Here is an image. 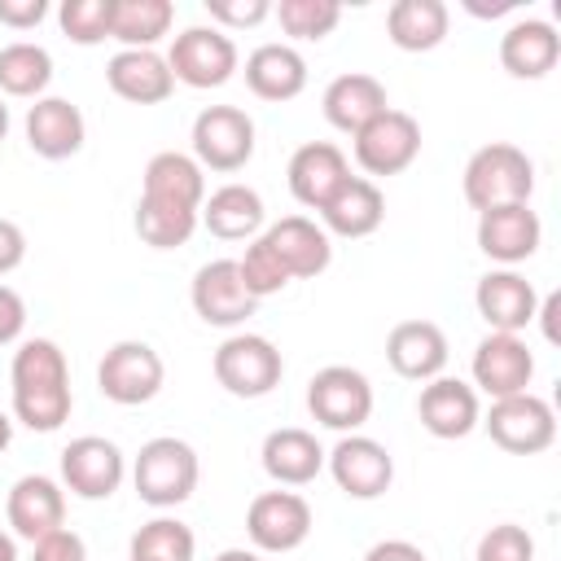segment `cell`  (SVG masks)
<instances>
[{"label": "cell", "instance_id": "7402d4cb", "mask_svg": "<svg viewBox=\"0 0 561 561\" xmlns=\"http://www.w3.org/2000/svg\"><path fill=\"white\" fill-rule=\"evenodd\" d=\"M105 83L131 105H162L175 92V75L158 48H118L105 61Z\"/></svg>", "mask_w": 561, "mask_h": 561}, {"label": "cell", "instance_id": "9a60e30c", "mask_svg": "<svg viewBox=\"0 0 561 561\" xmlns=\"http://www.w3.org/2000/svg\"><path fill=\"white\" fill-rule=\"evenodd\" d=\"M535 377V351L522 333H486L473 351V390L491 399L526 394Z\"/></svg>", "mask_w": 561, "mask_h": 561}, {"label": "cell", "instance_id": "74e56055", "mask_svg": "<svg viewBox=\"0 0 561 561\" xmlns=\"http://www.w3.org/2000/svg\"><path fill=\"white\" fill-rule=\"evenodd\" d=\"M57 22H61V35L83 48L105 44L114 31V0H61Z\"/></svg>", "mask_w": 561, "mask_h": 561}, {"label": "cell", "instance_id": "4dcf8cb0", "mask_svg": "<svg viewBox=\"0 0 561 561\" xmlns=\"http://www.w3.org/2000/svg\"><path fill=\"white\" fill-rule=\"evenodd\" d=\"M245 88L259 101H294L307 88V61L294 44H259L245 57Z\"/></svg>", "mask_w": 561, "mask_h": 561}, {"label": "cell", "instance_id": "f35d334b", "mask_svg": "<svg viewBox=\"0 0 561 561\" xmlns=\"http://www.w3.org/2000/svg\"><path fill=\"white\" fill-rule=\"evenodd\" d=\"M237 272H241V280H245V289L263 302V298H272V294H280L285 285H289V272L280 267V259L272 254V245L263 241V232L245 245V254L237 259Z\"/></svg>", "mask_w": 561, "mask_h": 561}, {"label": "cell", "instance_id": "ffe728a7", "mask_svg": "<svg viewBox=\"0 0 561 561\" xmlns=\"http://www.w3.org/2000/svg\"><path fill=\"white\" fill-rule=\"evenodd\" d=\"M263 241L272 245V254L280 259V267L289 272V280H311L333 263V241L329 232L307 219V215H285L276 224L263 228Z\"/></svg>", "mask_w": 561, "mask_h": 561}, {"label": "cell", "instance_id": "52a82bcc", "mask_svg": "<svg viewBox=\"0 0 561 561\" xmlns=\"http://www.w3.org/2000/svg\"><path fill=\"white\" fill-rule=\"evenodd\" d=\"M307 412L337 434H355L373 416V381L351 364H329L307 381Z\"/></svg>", "mask_w": 561, "mask_h": 561}, {"label": "cell", "instance_id": "277c9868", "mask_svg": "<svg viewBox=\"0 0 561 561\" xmlns=\"http://www.w3.org/2000/svg\"><path fill=\"white\" fill-rule=\"evenodd\" d=\"M210 368H215V381L228 394H237V399H263L285 377V359H280L276 342L263 337V333H232V337H224L215 359H210Z\"/></svg>", "mask_w": 561, "mask_h": 561}, {"label": "cell", "instance_id": "6da1fadb", "mask_svg": "<svg viewBox=\"0 0 561 561\" xmlns=\"http://www.w3.org/2000/svg\"><path fill=\"white\" fill-rule=\"evenodd\" d=\"M9 381H13V416L26 430L53 434L70 421V408H75L70 364H66V351L53 337H26L13 351Z\"/></svg>", "mask_w": 561, "mask_h": 561}, {"label": "cell", "instance_id": "d4e9b609", "mask_svg": "<svg viewBox=\"0 0 561 561\" xmlns=\"http://www.w3.org/2000/svg\"><path fill=\"white\" fill-rule=\"evenodd\" d=\"M26 145L31 153L48 158V162H61V158H75L83 149V136H88V123L79 114L75 101L66 96H39L31 110H26Z\"/></svg>", "mask_w": 561, "mask_h": 561}, {"label": "cell", "instance_id": "8fae6325", "mask_svg": "<svg viewBox=\"0 0 561 561\" xmlns=\"http://www.w3.org/2000/svg\"><path fill=\"white\" fill-rule=\"evenodd\" d=\"M127 478V456L101 434H79L61 447V486L79 500H110Z\"/></svg>", "mask_w": 561, "mask_h": 561}, {"label": "cell", "instance_id": "484cf974", "mask_svg": "<svg viewBox=\"0 0 561 561\" xmlns=\"http://www.w3.org/2000/svg\"><path fill=\"white\" fill-rule=\"evenodd\" d=\"M263 473L276 482V486H307L320 478L324 469V447L311 430L302 425H280L263 438Z\"/></svg>", "mask_w": 561, "mask_h": 561}, {"label": "cell", "instance_id": "30bf717a", "mask_svg": "<svg viewBox=\"0 0 561 561\" xmlns=\"http://www.w3.org/2000/svg\"><path fill=\"white\" fill-rule=\"evenodd\" d=\"M351 140H355V162H359V171L368 180L373 175H399L421 153V123L408 110H394L390 105L368 127H359Z\"/></svg>", "mask_w": 561, "mask_h": 561}, {"label": "cell", "instance_id": "60d3db41", "mask_svg": "<svg viewBox=\"0 0 561 561\" xmlns=\"http://www.w3.org/2000/svg\"><path fill=\"white\" fill-rule=\"evenodd\" d=\"M210 26L219 31H241V26H259L263 18H272V0H206Z\"/></svg>", "mask_w": 561, "mask_h": 561}, {"label": "cell", "instance_id": "4316f807", "mask_svg": "<svg viewBox=\"0 0 561 561\" xmlns=\"http://www.w3.org/2000/svg\"><path fill=\"white\" fill-rule=\"evenodd\" d=\"M320 110L329 118V127L355 136L359 127H368L381 110H390V96H386V83L377 75H364V70H351V75H337L324 96H320Z\"/></svg>", "mask_w": 561, "mask_h": 561}, {"label": "cell", "instance_id": "b9f144b4", "mask_svg": "<svg viewBox=\"0 0 561 561\" xmlns=\"http://www.w3.org/2000/svg\"><path fill=\"white\" fill-rule=\"evenodd\" d=\"M31 561H88V543L70 526H57L31 543Z\"/></svg>", "mask_w": 561, "mask_h": 561}, {"label": "cell", "instance_id": "f546056e", "mask_svg": "<svg viewBox=\"0 0 561 561\" xmlns=\"http://www.w3.org/2000/svg\"><path fill=\"white\" fill-rule=\"evenodd\" d=\"M267 206L259 197V188L250 184H219L206 202H202V228L219 241H254L263 232Z\"/></svg>", "mask_w": 561, "mask_h": 561}, {"label": "cell", "instance_id": "83f0119b", "mask_svg": "<svg viewBox=\"0 0 561 561\" xmlns=\"http://www.w3.org/2000/svg\"><path fill=\"white\" fill-rule=\"evenodd\" d=\"M561 61V35L543 18H517L500 35V66L513 79H543Z\"/></svg>", "mask_w": 561, "mask_h": 561}, {"label": "cell", "instance_id": "2e32d148", "mask_svg": "<svg viewBox=\"0 0 561 561\" xmlns=\"http://www.w3.org/2000/svg\"><path fill=\"white\" fill-rule=\"evenodd\" d=\"M543 241V224L530 210V202H513V206H491L478 215V250L500 263V267H517L526 263Z\"/></svg>", "mask_w": 561, "mask_h": 561}, {"label": "cell", "instance_id": "d590c367", "mask_svg": "<svg viewBox=\"0 0 561 561\" xmlns=\"http://www.w3.org/2000/svg\"><path fill=\"white\" fill-rule=\"evenodd\" d=\"M197 535L180 517H153L131 535V561H193Z\"/></svg>", "mask_w": 561, "mask_h": 561}, {"label": "cell", "instance_id": "603a6c76", "mask_svg": "<svg viewBox=\"0 0 561 561\" xmlns=\"http://www.w3.org/2000/svg\"><path fill=\"white\" fill-rule=\"evenodd\" d=\"M447 333L434 324V320H399L390 333H386V359L399 377L408 381H434L443 377L447 368Z\"/></svg>", "mask_w": 561, "mask_h": 561}, {"label": "cell", "instance_id": "836d02e7", "mask_svg": "<svg viewBox=\"0 0 561 561\" xmlns=\"http://www.w3.org/2000/svg\"><path fill=\"white\" fill-rule=\"evenodd\" d=\"M175 4L171 0H114V31L123 48H153L162 35H171Z\"/></svg>", "mask_w": 561, "mask_h": 561}, {"label": "cell", "instance_id": "d6a6232c", "mask_svg": "<svg viewBox=\"0 0 561 561\" xmlns=\"http://www.w3.org/2000/svg\"><path fill=\"white\" fill-rule=\"evenodd\" d=\"M48 83H53V57L44 44L13 39L0 48V96L39 101Z\"/></svg>", "mask_w": 561, "mask_h": 561}, {"label": "cell", "instance_id": "44dd1931", "mask_svg": "<svg viewBox=\"0 0 561 561\" xmlns=\"http://www.w3.org/2000/svg\"><path fill=\"white\" fill-rule=\"evenodd\" d=\"M416 416L434 438H465L478 430L482 421V399L469 381L460 377H434L421 386L416 399Z\"/></svg>", "mask_w": 561, "mask_h": 561}, {"label": "cell", "instance_id": "f5cc1de1", "mask_svg": "<svg viewBox=\"0 0 561 561\" xmlns=\"http://www.w3.org/2000/svg\"><path fill=\"white\" fill-rule=\"evenodd\" d=\"M4 136H9V105H4V96H0V145H4Z\"/></svg>", "mask_w": 561, "mask_h": 561}, {"label": "cell", "instance_id": "e0dca14e", "mask_svg": "<svg viewBox=\"0 0 561 561\" xmlns=\"http://www.w3.org/2000/svg\"><path fill=\"white\" fill-rule=\"evenodd\" d=\"M4 517H9V530L26 543L44 539L48 530L66 526V486L48 473H22L13 486H9V500H4Z\"/></svg>", "mask_w": 561, "mask_h": 561}, {"label": "cell", "instance_id": "ac0fdd59", "mask_svg": "<svg viewBox=\"0 0 561 561\" xmlns=\"http://www.w3.org/2000/svg\"><path fill=\"white\" fill-rule=\"evenodd\" d=\"M473 307L478 316L486 320L491 333H522L526 324H535V307H539V294L535 285L513 272V267H495L478 280L473 289Z\"/></svg>", "mask_w": 561, "mask_h": 561}, {"label": "cell", "instance_id": "f6af8a7d", "mask_svg": "<svg viewBox=\"0 0 561 561\" xmlns=\"http://www.w3.org/2000/svg\"><path fill=\"white\" fill-rule=\"evenodd\" d=\"M26 259V232L13 219H0V276L18 272Z\"/></svg>", "mask_w": 561, "mask_h": 561}, {"label": "cell", "instance_id": "bcb514c9", "mask_svg": "<svg viewBox=\"0 0 561 561\" xmlns=\"http://www.w3.org/2000/svg\"><path fill=\"white\" fill-rule=\"evenodd\" d=\"M364 561H430V557L408 539H381V543H373L364 552Z\"/></svg>", "mask_w": 561, "mask_h": 561}, {"label": "cell", "instance_id": "d6986e66", "mask_svg": "<svg viewBox=\"0 0 561 561\" xmlns=\"http://www.w3.org/2000/svg\"><path fill=\"white\" fill-rule=\"evenodd\" d=\"M346 175H351V162H346V153L333 140H307V145H298L289 153V167H285L289 193L307 210H320L337 193V184Z\"/></svg>", "mask_w": 561, "mask_h": 561}, {"label": "cell", "instance_id": "1f68e13d", "mask_svg": "<svg viewBox=\"0 0 561 561\" xmlns=\"http://www.w3.org/2000/svg\"><path fill=\"white\" fill-rule=\"evenodd\" d=\"M451 9L443 0H394L386 9V35L403 53H430L447 39Z\"/></svg>", "mask_w": 561, "mask_h": 561}, {"label": "cell", "instance_id": "f907efd6", "mask_svg": "<svg viewBox=\"0 0 561 561\" xmlns=\"http://www.w3.org/2000/svg\"><path fill=\"white\" fill-rule=\"evenodd\" d=\"M0 561H18V543L9 530H0Z\"/></svg>", "mask_w": 561, "mask_h": 561}, {"label": "cell", "instance_id": "ab89813d", "mask_svg": "<svg viewBox=\"0 0 561 561\" xmlns=\"http://www.w3.org/2000/svg\"><path fill=\"white\" fill-rule=\"evenodd\" d=\"M473 561H535V539L517 522H500L478 539Z\"/></svg>", "mask_w": 561, "mask_h": 561}, {"label": "cell", "instance_id": "7a4b0ae2", "mask_svg": "<svg viewBox=\"0 0 561 561\" xmlns=\"http://www.w3.org/2000/svg\"><path fill=\"white\" fill-rule=\"evenodd\" d=\"M465 202L482 215L491 206H513V202H530L535 193V162L526 158V149L508 145V140H491L482 145L469 162H465Z\"/></svg>", "mask_w": 561, "mask_h": 561}, {"label": "cell", "instance_id": "c3c4849f", "mask_svg": "<svg viewBox=\"0 0 561 561\" xmlns=\"http://www.w3.org/2000/svg\"><path fill=\"white\" fill-rule=\"evenodd\" d=\"M465 9H469L473 18H500V13L517 9V0H500V4H469V0H465Z\"/></svg>", "mask_w": 561, "mask_h": 561}, {"label": "cell", "instance_id": "f1b7e54d", "mask_svg": "<svg viewBox=\"0 0 561 561\" xmlns=\"http://www.w3.org/2000/svg\"><path fill=\"white\" fill-rule=\"evenodd\" d=\"M140 197L171 202V206H184V210H197V215H202V202H206V171L197 167L193 153L162 149V153H153V158L145 162Z\"/></svg>", "mask_w": 561, "mask_h": 561}, {"label": "cell", "instance_id": "7bdbcfd3", "mask_svg": "<svg viewBox=\"0 0 561 561\" xmlns=\"http://www.w3.org/2000/svg\"><path fill=\"white\" fill-rule=\"evenodd\" d=\"M22 329H26V302L13 285H0V346L18 342Z\"/></svg>", "mask_w": 561, "mask_h": 561}, {"label": "cell", "instance_id": "ee69618b", "mask_svg": "<svg viewBox=\"0 0 561 561\" xmlns=\"http://www.w3.org/2000/svg\"><path fill=\"white\" fill-rule=\"evenodd\" d=\"M48 18V0H0V26L31 31Z\"/></svg>", "mask_w": 561, "mask_h": 561}, {"label": "cell", "instance_id": "7dc6e473", "mask_svg": "<svg viewBox=\"0 0 561 561\" xmlns=\"http://www.w3.org/2000/svg\"><path fill=\"white\" fill-rule=\"evenodd\" d=\"M557 316H561V294H548V298H539V307H535V320L543 324V337H548V342H561V333H557Z\"/></svg>", "mask_w": 561, "mask_h": 561}, {"label": "cell", "instance_id": "8d00e7d4", "mask_svg": "<svg viewBox=\"0 0 561 561\" xmlns=\"http://www.w3.org/2000/svg\"><path fill=\"white\" fill-rule=\"evenodd\" d=\"M272 18L280 22L289 39H324L342 22V4L337 0H280L272 4Z\"/></svg>", "mask_w": 561, "mask_h": 561}, {"label": "cell", "instance_id": "cb8c5ba5", "mask_svg": "<svg viewBox=\"0 0 561 561\" xmlns=\"http://www.w3.org/2000/svg\"><path fill=\"white\" fill-rule=\"evenodd\" d=\"M381 219H386V193L368 175H346L337 184V193L320 206V228L329 237H346V241L377 232Z\"/></svg>", "mask_w": 561, "mask_h": 561}, {"label": "cell", "instance_id": "816d5d0a", "mask_svg": "<svg viewBox=\"0 0 561 561\" xmlns=\"http://www.w3.org/2000/svg\"><path fill=\"white\" fill-rule=\"evenodd\" d=\"M9 443H13V421H9L4 412H0V451H4Z\"/></svg>", "mask_w": 561, "mask_h": 561}, {"label": "cell", "instance_id": "5b68a950", "mask_svg": "<svg viewBox=\"0 0 561 561\" xmlns=\"http://www.w3.org/2000/svg\"><path fill=\"white\" fill-rule=\"evenodd\" d=\"M167 66H171L175 83L206 92V88H224V83L237 75L241 53H237L232 35L219 31V26H184V31L171 39Z\"/></svg>", "mask_w": 561, "mask_h": 561}, {"label": "cell", "instance_id": "3957f363", "mask_svg": "<svg viewBox=\"0 0 561 561\" xmlns=\"http://www.w3.org/2000/svg\"><path fill=\"white\" fill-rule=\"evenodd\" d=\"M197 478H202L197 451L184 438H171V434L149 438L136 451V460H131V486H136V495L149 508H175V504H184L197 491Z\"/></svg>", "mask_w": 561, "mask_h": 561}, {"label": "cell", "instance_id": "e575fe53", "mask_svg": "<svg viewBox=\"0 0 561 561\" xmlns=\"http://www.w3.org/2000/svg\"><path fill=\"white\" fill-rule=\"evenodd\" d=\"M197 224H202L197 210H184V206H171V202H153V197L136 202V237L145 245H153V250L184 245L197 232Z\"/></svg>", "mask_w": 561, "mask_h": 561}, {"label": "cell", "instance_id": "5bb4252c", "mask_svg": "<svg viewBox=\"0 0 561 561\" xmlns=\"http://www.w3.org/2000/svg\"><path fill=\"white\" fill-rule=\"evenodd\" d=\"M188 302L193 311L215 324V329H237L254 316L259 298L245 289L241 272H237V259H215V263H202L193 285H188Z\"/></svg>", "mask_w": 561, "mask_h": 561}, {"label": "cell", "instance_id": "ba28073f", "mask_svg": "<svg viewBox=\"0 0 561 561\" xmlns=\"http://www.w3.org/2000/svg\"><path fill=\"white\" fill-rule=\"evenodd\" d=\"M486 425L491 443L513 451V456H539L557 443V412L548 399L539 394H508V399H491V412L478 421Z\"/></svg>", "mask_w": 561, "mask_h": 561}, {"label": "cell", "instance_id": "8992f818", "mask_svg": "<svg viewBox=\"0 0 561 561\" xmlns=\"http://www.w3.org/2000/svg\"><path fill=\"white\" fill-rule=\"evenodd\" d=\"M167 381V364L162 355L149 346V342H136V337H123L114 342L101 364H96V386L110 403L118 408H140L149 403Z\"/></svg>", "mask_w": 561, "mask_h": 561}, {"label": "cell", "instance_id": "7c38bea8", "mask_svg": "<svg viewBox=\"0 0 561 561\" xmlns=\"http://www.w3.org/2000/svg\"><path fill=\"white\" fill-rule=\"evenodd\" d=\"M324 469L351 500H377L394 482V456L368 434H342L333 451H324Z\"/></svg>", "mask_w": 561, "mask_h": 561}, {"label": "cell", "instance_id": "9c48e42d", "mask_svg": "<svg viewBox=\"0 0 561 561\" xmlns=\"http://www.w3.org/2000/svg\"><path fill=\"white\" fill-rule=\"evenodd\" d=\"M193 158L202 171H241L254 158V118L237 105H206L193 118Z\"/></svg>", "mask_w": 561, "mask_h": 561}, {"label": "cell", "instance_id": "4fadbf2b", "mask_svg": "<svg viewBox=\"0 0 561 561\" xmlns=\"http://www.w3.org/2000/svg\"><path fill=\"white\" fill-rule=\"evenodd\" d=\"M311 504L298 491H263L245 508V535L254 552H294L311 535Z\"/></svg>", "mask_w": 561, "mask_h": 561}, {"label": "cell", "instance_id": "681fc988", "mask_svg": "<svg viewBox=\"0 0 561 561\" xmlns=\"http://www.w3.org/2000/svg\"><path fill=\"white\" fill-rule=\"evenodd\" d=\"M215 561H263V557H259L254 548H224Z\"/></svg>", "mask_w": 561, "mask_h": 561}]
</instances>
